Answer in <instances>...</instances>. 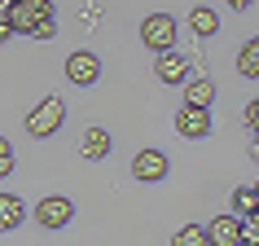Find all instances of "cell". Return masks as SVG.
Listing matches in <instances>:
<instances>
[{
    "label": "cell",
    "instance_id": "cell-22",
    "mask_svg": "<svg viewBox=\"0 0 259 246\" xmlns=\"http://www.w3.org/2000/svg\"><path fill=\"white\" fill-rule=\"evenodd\" d=\"M250 216H255V220H259V202H255V211H250Z\"/></svg>",
    "mask_w": 259,
    "mask_h": 246
},
{
    "label": "cell",
    "instance_id": "cell-1",
    "mask_svg": "<svg viewBox=\"0 0 259 246\" xmlns=\"http://www.w3.org/2000/svg\"><path fill=\"white\" fill-rule=\"evenodd\" d=\"M5 18L14 22L18 35H31V40H53L57 35L49 0H5Z\"/></svg>",
    "mask_w": 259,
    "mask_h": 246
},
{
    "label": "cell",
    "instance_id": "cell-17",
    "mask_svg": "<svg viewBox=\"0 0 259 246\" xmlns=\"http://www.w3.org/2000/svg\"><path fill=\"white\" fill-rule=\"evenodd\" d=\"M242 246H259V220L242 216Z\"/></svg>",
    "mask_w": 259,
    "mask_h": 246
},
{
    "label": "cell",
    "instance_id": "cell-14",
    "mask_svg": "<svg viewBox=\"0 0 259 246\" xmlns=\"http://www.w3.org/2000/svg\"><path fill=\"white\" fill-rule=\"evenodd\" d=\"M211 101H215L211 79H185V106H211Z\"/></svg>",
    "mask_w": 259,
    "mask_h": 246
},
{
    "label": "cell",
    "instance_id": "cell-13",
    "mask_svg": "<svg viewBox=\"0 0 259 246\" xmlns=\"http://www.w3.org/2000/svg\"><path fill=\"white\" fill-rule=\"evenodd\" d=\"M237 75H242V79H259V35L242 44V53H237Z\"/></svg>",
    "mask_w": 259,
    "mask_h": 246
},
{
    "label": "cell",
    "instance_id": "cell-18",
    "mask_svg": "<svg viewBox=\"0 0 259 246\" xmlns=\"http://www.w3.org/2000/svg\"><path fill=\"white\" fill-rule=\"evenodd\" d=\"M5 176H14V145L0 137V180Z\"/></svg>",
    "mask_w": 259,
    "mask_h": 246
},
{
    "label": "cell",
    "instance_id": "cell-20",
    "mask_svg": "<svg viewBox=\"0 0 259 246\" xmlns=\"http://www.w3.org/2000/svg\"><path fill=\"white\" fill-rule=\"evenodd\" d=\"M246 123H250V128H259V97L246 106Z\"/></svg>",
    "mask_w": 259,
    "mask_h": 246
},
{
    "label": "cell",
    "instance_id": "cell-10",
    "mask_svg": "<svg viewBox=\"0 0 259 246\" xmlns=\"http://www.w3.org/2000/svg\"><path fill=\"white\" fill-rule=\"evenodd\" d=\"M110 145H114V141H110L106 128H83V137H79V154L83 158H106Z\"/></svg>",
    "mask_w": 259,
    "mask_h": 246
},
{
    "label": "cell",
    "instance_id": "cell-21",
    "mask_svg": "<svg viewBox=\"0 0 259 246\" xmlns=\"http://www.w3.org/2000/svg\"><path fill=\"white\" fill-rule=\"evenodd\" d=\"M224 5H233V9H250L255 0H224Z\"/></svg>",
    "mask_w": 259,
    "mask_h": 246
},
{
    "label": "cell",
    "instance_id": "cell-11",
    "mask_svg": "<svg viewBox=\"0 0 259 246\" xmlns=\"http://www.w3.org/2000/svg\"><path fill=\"white\" fill-rule=\"evenodd\" d=\"M22 220H27L22 198H18V193H0V233H14Z\"/></svg>",
    "mask_w": 259,
    "mask_h": 246
},
{
    "label": "cell",
    "instance_id": "cell-6",
    "mask_svg": "<svg viewBox=\"0 0 259 246\" xmlns=\"http://www.w3.org/2000/svg\"><path fill=\"white\" fill-rule=\"evenodd\" d=\"M66 79L79 84V88H93V84L101 79V62H97V53H70L66 57Z\"/></svg>",
    "mask_w": 259,
    "mask_h": 246
},
{
    "label": "cell",
    "instance_id": "cell-2",
    "mask_svg": "<svg viewBox=\"0 0 259 246\" xmlns=\"http://www.w3.org/2000/svg\"><path fill=\"white\" fill-rule=\"evenodd\" d=\"M62 123H66V106H62V97H44L40 106L27 114V132H31V137H53Z\"/></svg>",
    "mask_w": 259,
    "mask_h": 246
},
{
    "label": "cell",
    "instance_id": "cell-24",
    "mask_svg": "<svg viewBox=\"0 0 259 246\" xmlns=\"http://www.w3.org/2000/svg\"><path fill=\"white\" fill-rule=\"evenodd\" d=\"M255 154H259V150H255Z\"/></svg>",
    "mask_w": 259,
    "mask_h": 246
},
{
    "label": "cell",
    "instance_id": "cell-15",
    "mask_svg": "<svg viewBox=\"0 0 259 246\" xmlns=\"http://www.w3.org/2000/svg\"><path fill=\"white\" fill-rule=\"evenodd\" d=\"M259 202V185H242V189L233 193V216H250Z\"/></svg>",
    "mask_w": 259,
    "mask_h": 246
},
{
    "label": "cell",
    "instance_id": "cell-19",
    "mask_svg": "<svg viewBox=\"0 0 259 246\" xmlns=\"http://www.w3.org/2000/svg\"><path fill=\"white\" fill-rule=\"evenodd\" d=\"M5 40H14V22H9L5 9H0V44H5Z\"/></svg>",
    "mask_w": 259,
    "mask_h": 246
},
{
    "label": "cell",
    "instance_id": "cell-3",
    "mask_svg": "<svg viewBox=\"0 0 259 246\" xmlns=\"http://www.w3.org/2000/svg\"><path fill=\"white\" fill-rule=\"evenodd\" d=\"M141 40H145V49H154V53L171 49V44H176V18L171 14H150L141 22Z\"/></svg>",
    "mask_w": 259,
    "mask_h": 246
},
{
    "label": "cell",
    "instance_id": "cell-4",
    "mask_svg": "<svg viewBox=\"0 0 259 246\" xmlns=\"http://www.w3.org/2000/svg\"><path fill=\"white\" fill-rule=\"evenodd\" d=\"M176 132L189 141L211 137V106H180L176 110Z\"/></svg>",
    "mask_w": 259,
    "mask_h": 246
},
{
    "label": "cell",
    "instance_id": "cell-8",
    "mask_svg": "<svg viewBox=\"0 0 259 246\" xmlns=\"http://www.w3.org/2000/svg\"><path fill=\"white\" fill-rule=\"evenodd\" d=\"M70 216H75V207H70V198H44L40 207H35V220H40L44 229H66L70 224Z\"/></svg>",
    "mask_w": 259,
    "mask_h": 246
},
{
    "label": "cell",
    "instance_id": "cell-9",
    "mask_svg": "<svg viewBox=\"0 0 259 246\" xmlns=\"http://www.w3.org/2000/svg\"><path fill=\"white\" fill-rule=\"evenodd\" d=\"M154 75H158L163 84H185V79H189V62H185L176 49H163L158 62H154Z\"/></svg>",
    "mask_w": 259,
    "mask_h": 246
},
{
    "label": "cell",
    "instance_id": "cell-23",
    "mask_svg": "<svg viewBox=\"0 0 259 246\" xmlns=\"http://www.w3.org/2000/svg\"><path fill=\"white\" fill-rule=\"evenodd\" d=\"M255 132H259V128H255ZM255 150H259V145H255Z\"/></svg>",
    "mask_w": 259,
    "mask_h": 246
},
{
    "label": "cell",
    "instance_id": "cell-7",
    "mask_svg": "<svg viewBox=\"0 0 259 246\" xmlns=\"http://www.w3.org/2000/svg\"><path fill=\"white\" fill-rule=\"evenodd\" d=\"M206 242L211 246H242V216H215L206 224Z\"/></svg>",
    "mask_w": 259,
    "mask_h": 246
},
{
    "label": "cell",
    "instance_id": "cell-16",
    "mask_svg": "<svg viewBox=\"0 0 259 246\" xmlns=\"http://www.w3.org/2000/svg\"><path fill=\"white\" fill-rule=\"evenodd\" d=\"M176 246H211V242H206V229H198V224H185V229L176 233Z\"/></svg>",
    "mask_w": 259,
    "mask_h": 246
},
{
    "label": "cell",
    "instance_id": "cell-5",
    "mask_svg": "<svg viewBox=\"0 0 259 246\" xmlns=\"http://www.w3.org/2000/svg\"><path fill=\"white\" fill-rule=\"evenodd\" d=\"M167 154L163 150H141L137 158H132V176L145 180V185H158V180H167Z\"/></svg>",
    "mask_w": 259,
    "mask_h": 246
},
{
    "label": "cell",
    "instance_id": "cell-12",
    "mask_svg": "<svg viewBox=\"0 0 259 246\" xmlns=\"http://www.w3.org/2000/svg\"><path fill=\"white\" fill-rule=\"evenodd\" d=\"M189 31H193V35H202V40H206V35H215V31H220V14H215V9H206V5L189 9Z\"/></svg>",
    "mask_w": 259,
    "mask_h": 246
}]
</instances>
